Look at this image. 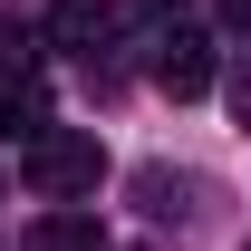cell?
Wrapping results in <instances>:
<instances>
[{"label":"cell","instance_id":"277c9868","mask_svg":"<svg viewBox=\"0 0 251 251\" xmlns=\"http://www.w3.org/2000/svg\"><path fill=\"white\" fill-rule=\"evenodd\" d=\"M20 251H106V232H97V213H49V222H29V242Z\"/></svg>","mask_w":251,"mask_h":251},{"label":"cell","instance_id":"52a82bcc","mask_svg":"<svg viewBox=\"0 0 251 251\" xmlns=\"http://www.w3.org/2000/svg\"><path fill=\"white\" fill-rule=\"evenodd\" d=\"M29 68H39V39L10 20V29H0V77H29Z\"/></svg>","mask_w":251,"mask_h":251},{"label":"cell","instance_id":"ba28073f","mask_svg":"<svg viewBox=\"0 0 251 251\" xmlns=\"http://www.w3.org/2000/svg\"><path fill=\"white\" fill-rule=\"evenodd\" d=\"M232 116H242V126H251V58H242V68H232Z\"/></svg>","mask_w":251,"mask_h":251},{"label":"cell","instance_id":"30bf717a","mask_svg":"<svg viewBox=\"0 0 251 251\" xmlns=\"http://www.w3.org/2000/svg\"><path fill=\"white\" fill-rule=\"evenodd\" d=\"M242 251H251V242H242Z\"/></svg>","mask_w":251,"mask_h":251},{"label":"cell","instance_id":"3957f363","mask_svg":"<svg viewBox=\"0 0 251 251\" xmlns=\"http://www.w3.org/2000/svg\"><path fill=\"white\" fill-rule=\"evenodd\" d=\"M135 193H145V213H155V222H193V213H203V203H193L203 184H193V174H164V164H145Z\"/></svg>","mask_w":251,"mask_h":251},{"label":"cell","instance_id":"9c48e42d","mask_svg":"<svg viewBox=\"0 0 251 251\" xmlns=\"http://www.w3.org/2000/svg\"><path fill=\"white\" fill-rule=\"evenodd\" d=\"M222 20H232V29H251V0H222Z\"/></svg>","mask_w":251,"mask_h":251},{"label":"cell","instance_id":"7a4b0ae2","mask_svg":"<svg viewBox=\"0 0 251 251\" xmlns=\"http://www.w3.org/2000/svg\"><path fill=\"white\" fill-rule=\"evenodd\" d=\"M155 87L164 97H203V87H213V39L174 20V29L155 39Z\"/></svg>","mask_w":251,"mask_h":251},{"label":"cell","instance_id":"6da1fadb","mask_svg":"<svg viewBox=\"0 0 251 251\" xmlns=\"http://www.w3.org/2000/svg\"><path fill=\"white\" fill-rule=\"evenodd\" d=\"M20 184L39 203H77V193L106 184V145H97L87 126H49L39 145H20Z\"/></svg>","mask_w":251,"mask_h":251},{"label":"cell","instance_id":"5b68a950","mask_svg":"<svg viewBox=\"0 0 251 251\" xmlns=\"http://www.w3.org/2000/svg\"><path fill=\"white\" fill-rule=\"evenodd\" d=\"M58 29L77 39V49H97V39L116 29V0H68V10H58Z\"/></svg>","mask_w":251,"mask_h":251},{"label":"cell","instance_id":"8992f818","mask_svg":"<svg viewBox=\"0 0 251 251\" xmlns=\"http://www.w3.org/2000/svg\"><path fill=\"white\" fill-rule=\"evenodd\" d=\"M0 135L39 145V135H49V106H39V97H0Z\"/></svg>","mask_w":251,"mask_h":251}]
</instances>
